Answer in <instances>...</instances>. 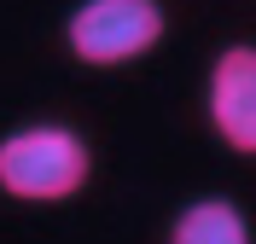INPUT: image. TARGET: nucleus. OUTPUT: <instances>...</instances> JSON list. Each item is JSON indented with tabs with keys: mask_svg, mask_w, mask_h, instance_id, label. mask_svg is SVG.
I'll list each match as a JSON object with an SVG mask.
<instances>
[{
	"mask_svg": "<svg viewBox=\"0 0 256 244\" xmlns=\"http://www.w3.org/2000/svg\"><path fill=\"white\" fill-rule=\"evenodd\" d=\"M94 146L70 122H24L0 140V192L12 204H64L88 192Z\"/></svg>",
	"mask_w": 256,
	"mask_h": 244,
	"instance_id": "nucleus-1",
	"label": "nucleus"
},
{
	"mask_svg": "<svg viewBox=\"0 0 256 244\" xmlns=\"http://www.w3.org/2000/svg\"><path fill=\"white\" fill-rule=\"evenodd\" d=\"M169 12L163 0H82L64 17V47L88 70H122L163 41Z\"/></svg>",
	"mask_w": 256,
	"mask_h": 244,
	"instance_id": "nucleus-2",
	"label": "nucleus"
},
{
	"mask_svg": "<svg viewBox=\"0 0 256 244\" xmlns=\"http://www.w3.org/2000/svg\"><path fill=\"white\" fill-rule=\"evenodd\" d=\"M204 116L227 151L256 157V41H233L216 52L204 81Z\"/></svg>",
	"mask_w": 256,
	"mask_h": 244,
	"instance_id": "nucleus-3",
	"label": "nucleus"
},
{
	"mask_svg": "<svg viewBox=\"0 0 256 244\" xmlns=\"http://www.w3.org/2000/svg\"><path fill=\"white\" fill-rule=\"evenodd\" d=\"M169 244H256L250 239V221L233 198H198L175 215L169 227Z\"/></svg>",
	"mask_w": 256,
	"mask_h": 244,
	"instance_id": "nucleus-4",
	"label": "nucleus"
}]
</instances>
